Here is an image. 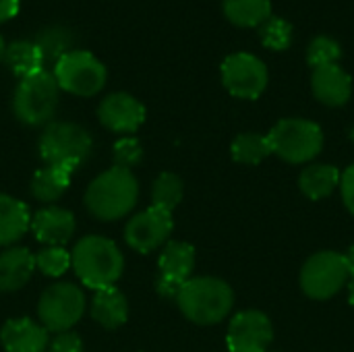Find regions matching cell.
<instances>
[{"label": "cell", "mask_w": 354, "mask_h": 352, "mask_svg": "<svg viewBox=\"0 0 354 352\" xmlns=\"http://www.w3.org/2000/svg\"><path fill=\"white\" fill-rule=\"evenodd\" d=\"M139 199V180L133 170L112 166L91 180L85 191L87 212L102 220L112 222L133 212Z\"/></svg>", "instance_id": "cell-1"}, {"label": "cell", "mask_w": 354, "mask_h": 352, "mask_svg": "<svg viewBox=\"0 0 354 352\" xmlns=\"http://www.w3.org/2000/svg\"><path fill=\"white\" fill-rule=\"evenodd\" d=\"M71 268L87 288L102 290L114 286L122 276L124 257L114 241L89 234L83 237L71 251Z\"/></svg>", "instance_id": "cell-2"}, {"label": "cell", "mask_w": 354, "mask_h": 352, "mask_svg": "<svg viewBox=\"0 0 354 352\" xmlns=\"http://www.w3.org/2000/svg\"><path fill=\"white\" fill-rule=\"evenodd\" d=\"M174 301L189 322L197 326H214L232 311L234 293L224 280L201 276L187 280Z\"/></svg>", "instance_id": "cell-3"}, {"label": "cell", "mask_w": 354, "mask_h": 352, "mask_svg": "<svg viewBox=\"0 0 354 352\" xmlns=\"http://www.w3.org/2000/svg\"><path fill=\"white\" fill-rule=\"evenodd\" d=\"M60 87L50 71H39L19 81L12 98L15 116L27 127L50 124L58 108Z\"/></svg>", "instance_id": "cell-4"}, {"label": "cell", "mask_w": 354, "mask_h": 352, "mask_svg": "<svg viewBox=\"0 0 354 352\" xmlns=\"http://www.w3.org/2000/svg\"><path fill=\"white\" fill-rule=\"evenodd\" d=\"M37 149L46 166H71L77 170L79 164L89 158L93 149V139L89 131L81 124L58 120L46 124Z\"/></svg>", "instance_id": "cell-5"}, {"label": "cell", "mask_w": 354, "mask_h": 352, "mask_svg": "<svg viewBox=\"0 0 354 352\" xmlns=\"http://www.w3.org/2000/svg\"><path fill=\"white\" fill-rule=\"evenodd\" d=\"M272 154L288 164H307L324 149L319 124L305 118H284L268 135Z\"/></svg>", "instance_id": "cell-6"}, {"label": "cell", "mask_w": 354, "mask_h": 352, "mask_svg": "<svg viewBox=\"0 0 354 352\" xmlns=\"http://www.w3.org/2000/svg\"><path fill=\"white\" fill-rule=\"evenodd\" d=\"M52 75L62 91L79 98H91L100 93L108 79V71L104 62L87 50L66 52L54 64Z\"/></svg>", "instance_id": "cell-7"}, {"label": "cell", "mask_w": 354, "mask_h": 352, "mask_svg": "<svg viewBox=\"0 0 354 352\" xmlns=\"http://www.w3.org/2000/svg\"><path fill=\"white\" fill-rule=\"evenodd\" d=\"M351 280L346 257L336 251H319L311 255L301 270V288L309 299L328 301L336 297Z\"/></svg>", "instance_id": "cell-8"}, {"label": "cell", "mask_w": 354, "mask_h": 352, "mask_svg": "<svg viewBox=\"0 0 354 352\" xmlns=\"http://www.w3.org/2000/svg\"><path fill=\"white\" fill-rule=\"evenodd\" d=\"M85 313V295L73 282L48 286L37 303V317L48 332H71Z\"/></svg>", "instance_id": "cell-9"}, {"label": "cell", "mask_w": 354, "mask_h": 352, "mask_svg": "<svg viewBox=\"0 0 354 352\" xmlns=\"http://www.w3.org/2000/svg\"><path fill=\"white\" fill-rule=\"evenodd\" d=\"M222 83L234 98L257 100L268 87V66L249 52L230 54L222 62Z\"/></svg>", "instance_id": "cell-10"}, {"label": "cell", "mask_w": 354, "mask_h": 352, "mask_svg": "<svg viewBox=\"0 0 354 352\" xmlns=\"http://www.w3.org/2000/svg\"><path fill=\"white\" fill-rule=\"evenodd\" d=\"M174 228L172 214L162 207H147L133 216L124 226V241L137 253H151L166 245Z\"/></svg>", "instance_id": "cell-11"}, {"label": "cell", "mask_w": 354, "mask_h": 352, "mask_svg": "<svg viewBox=\"0 0 354 352\" xmlns=\"http://www.w3.org/2000/svg\"><path fill=\"white\" fill-rule=\"evenodd\" d=\"M158 280L156 290L164 299H176L180 288L187 280H191L193 268H195V249L189 243L183 241H170L164 245L160 259H158Z\"/></svg>", "instance_id": "cell-12"}, {"label": "cell", "mask_w": 354, "mask_h": 352, "mask_svg": "<svg viewBox=\"0 0 354 352\" xmlns=\"http://www.w3.org/2000/svg\"><path fill=\"white\" fill-rule=\"evenodd\" d=\"M274 340V328L266 313L249 309L232 317L226 334L230 352H268Z\"/></svg>", "instance_id": "cell-13"}, {"label": "cell", "mask_w": 354, "mask_h": 352, "mask_svg": "<svg viewBox=\"0 0 354 352\" xmlns=\"http://www.w3.org/2000/svg\"><path fill=\"white\" fill-rule=\"evenodd\" d=\"M97 116H100V122L108 131L131 135L143 124L145 106L131 93L116 91L102 100V104L97 108Z\"/></svg>", "instance_id": "cell-14"}, {"label": "cell", "mask_w": 354, "mask_h": 352, "mask_svg": "<svg viewBox=\"0 0 354 352\" xmlns=\"http://www.w3.org/2000/svg\"><path fill=\"white\" fill-rule=\"evenodd\" d=\"M29 228L33 230L35 239L39 243H44L46 247H62L75 234L77 222H75L73 212H68L64 207L50 205V207L35 212Z\"/></svg>", "instance_id": "cell-15"}, {"label": "cell", "mask_w": 354, "mask_h": 352, "mask_svg": "<svg viewBox=\"0 0 354 352\" xmlns=\"http://www.w3.org/2000/svg\"><path fill=\"white\" fill-rule=\"evenodd\" d=\"M50 332L29 317L8 319L0 330V342L6 352H46L50 346Z\"/></svg>", "instance_id": "cell-16"}, {"label": "cell", "mask_w": 354, "mask_h": 352, "mask_svg": "<svg viewBox=\"0 0 354 352\" xmlns=\"http://www.w3.org/2000/svg\"><path fill=\"white\" fill-rule=\"evenodd\" d=\"M311 89L322 104L338 108L351 100L353 79L340 64H328V66L313 68Z\"/></svg>", "instance_id": "cell-17"}, {"label": "cell", "mask_w": 354, "mask_h": 352, "mask_svg": "<svg viewBox=\"0 0 354 352\" xmlns=\"http://www.w3.org/2000/svg\"><path fill=\"white\" fill-rule=\"evenodd\" d=\"M35 255L25 247H8L0 253V290H21L35 272Z\"/></svg>", "instance_id": "cell-18"}, {"label": "cell", "mask_w": 354, "mask_h": 352, "mask_svg": "<svg viewBox=\"0 0 354 352\" xmlns=\"http://www.w3.org/2000/svg\"><path fill=\"white\" fill-rule=\"evenodd\" d=\"M91 317L106 330H116L124 326V322L129 319L127 297L116 286L95 290L91 301Z\"/></svg>", "instance_id": "cell-19"}, {"label": "cell", "mask_w": 354, "mask_h": 352, "mask_svg": "<svg viewBox=\"0 0 354 352\" xmlns=\"http://www.w3.org/2000/svg\"><path fill=\"white\" fill-rule=\"evenodd\" d=\"M31 226L27 205L10 195L0 193V247H12Z\"/></svg>", "instance_id": "cell-20"}, {"label": "cell", "mask_w": 354, "mask_h": 352, "mask_svg": "<svg viewBox=\"0 0 354 352\" xmlns=\"http://www.w3.org/2000/svg\"><path fill=\"white\" fill-rule=\"evenodd\" d=\"M75 174V168L71 166H44L35 172L31 180V193L41 203H52L64 195V191L71 187V178Z\"/></svg>", "instance_id": "cell-21"}, {"label": "cell", "mask_w": 354, "mask_h": 352, "mask_svg": "<svg viewBox=\"0 0 354 352\" xmlns=\"http://www.w3.org/2000/svg\"><path fill=\"white\" fill-rule=\"evenodd\" d=\"M338 185H340V172L332 164L307 166L301 172V178H299V187H301L303 195L313 199V201L330 197L336 191Z\"/></svg>", "instance_id": "cell-22"}, {"label": "cell", "mask_w": 354, "mask_h": 352, "mask_svg": "<svg viewBox=\"0 0 354 352\" xmlns=\"http://www.w3.org/2000/svg\"><path fill=\"white\" fill-rule=\"evenodd\" d=\"M4 62L10 68V73L17 75L19 79L44 71V56L37 50V46L29 39H17L8 44L4 52Z\"/></svg>", "instance_id": "cell-23"}, {"label": "cell", "mask_w": 354, "mask_h": 352, "mask_svg": "<svg viewBox=\"0 0 354 352\" xmlns=\"http://www.w3.org/2000/svg\"><path fill=\"white\" fill-rule=\"evenodd\" d=\"M224 15L239 27H261L272 17L270 0H224Z\"/></svg>", "instance_id": "cell-24"}, {"label": "cell", "mask_w": 354, "mask_h": 352, "mask_svg": "<svg viewBox=\"0 0 354 352\" xmlns=\"http://www.w3.org/2000/svg\"><path fill=\"white\" fill-rule=\"evenodd\" d=\"M232 160L239 164H259L263 162L270 154H272V145L268 135H259V133H243L232 141L230 147Z\"/></svg>", "instance_id": "cell-25"}, {"label": "cell", "mask_w": 354, "mask_h": 352, "mask_svg": "<svg viewBox=\"0 0 354 352\" xmlns=\"http://www.w3.org/2000/svg\"><path fill=\"white\" fill-rule=\"evenodd\" d=\"M33 44H35L37 50L41 52L44 62H46V60H52V62L56 64L66 52L73 50V48H71V46H73V33H71L66 27H62V25H52V27L41 29V31L35 35Z\"/></svg>", "instance_id": "cell-26"}, {"label": "cell", "mask_w": 354, "mask_h": 352, "mask_svg": "<svg viewBox=\"0 0 354 352\" xmlns=\"http://www.w3.org/2000/svg\"><path fill=\"white\" fill-rule=\"evenodd\" d=\"M183 193H185V187H183L180 176L172 172H162L153 183L151 201L156 207H162L172 214V210L183 201Z\"/></svg>", "instance_id": "cell-27"}, {"label": "cell", "mask_w": 354, "mask_h": 352, "mask_svg": "<svg viewBox=\"0 0 354 352\" xmlns=\"http://www.w3.org/2000/svg\"><path fill=\"white\" fill-rule=\"evenodd\" d=\"M35 268L44 276L58 278L71 268V253L64 247H46L35 255Z\"/></svg>", "instance_id": "cell-28"}, {"label": "cell", "mask_w": 354, "mask_h": 352, "mask_svg": "<svg viewBox=\"0 0 354 352\" xmlns=\"http://www.w3.org/2000/svg\"><path fill=\"white\" fill-rule=\"evenodd\" d=\"M259 35L266 48L270 50H286L292 41V25L280 17H270L261 27Z\"/></svg>", "instance_id": "cell-29"}, {"label": "cell", "mask_w": 354, "mask_h": 352, "mask_svg": "<svg viewBox=\"0 0 354 352\" xmlns=\"http://www.w3.org/2000/svg\"><path fill=\"white\" fill-rule=\"evenodd\" d=\"M340 56H342L340 44L334 37H328V35H317L309 44V50H307V60H309V64L313 68L328 66V64H338Z\"/></svg>", "instance_id": "cell-30"}, {"label": "cell", "mask_w": 354, "mask_h": 352, "mask_svg": "<svg viewBox=\"0 0 354 352\" xmlns=\"http://www.w3.org/2000/svg\"><path fill=\"white\" fill-rule=\"evenodd\" d=\"M143 160V147L135 137H122L114 143V166L118 168H135Z\"/></svg>", "instance_id": "cell-31"}, {"label": "cell", "mask_w": 354, "mask_h": 352, "mask_svg": "<svg viewBox=\"0 0 354 352\" xmlns=\"http://www.w3.org/2000/svg\"><path fill=\"white\" fill-rule=\"evenodd\" d=\"M48 352H83V340L75 332H60L50 342Z\"/></svg>", "instance_id": "cell-32"}, {"label": "cell", "mask_w": 354, "mask_h": 352, "mask_svg": "<svg viewBox=\"0 0 354 352\" xmlns=\"http://www.w3.org/2000/svg\"><path fill=\"white\" fill-rule=\"evenodd\" d=\"M340 191H342V201H344L346 210L354 216V164L342 172V176H340Z\"/></svg>", "instance_id": "cell-33"}, {"label": "cell", "mask_w": 354, "mask_h": 352, "mask_svg": "<svg viewBox=\"0 0 354 352\" xmlns=\"http://www.w3.org/2000/svg\"><path fill=\"white\" fill-rule=\"evenodd\" d=\"M19 6H21V0H0V23H6L12 17H17Z\"/></svg>", "instance_id": "cell-34"}, {"label": "cell", "mask_w": 354, "mask_h": 352, "mask_svg": "<svg viewBox=\"0 0 354 352\" xmlns=\"http://www.w3.org/2000/svg\"><path fill=\"white\" fill-rule=\"evenodd\" d=\"M344 257H346V263L351 268V274H354V245H351V249H348V253Z\"/></svg>", "instance_id": "cell-35"}, {"label": "cell", "mask_w": 354, "mask_h": 352, "mask_svg": "<svg viewBox=\"0 0 354 352\" xmlns=\"http://www.w3.org/2000/svg\"><path fill=\"white\" fill-rule=\"evenodd\" d=\"M348 293H351V305L354 307V274H351V280H348Z\"/></svg>", "instance_id": "cell-36"}, {"label": "cell", "mask_w": 354, "mask_h": 352, "mask_svg": "<svg viewBox=\"0 0 354 352\" xmlns=\"http://www.w3.org/2000/svg\"><path fill=\"white\" fill-rule=\"evenodd\" d=\"M4 52H6V44H4V39L0 35V62H4Z\"/></svg>", "instance_id": "cell-37"}]
</instances>
